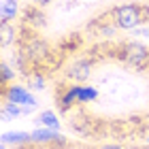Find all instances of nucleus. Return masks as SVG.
<instances>
[{
	"label": "nucleus",
	"mask_w": 149,
	"mask_h": 149,
	"mask_svg": "<svg viewBox=\"0 0 149 149\" xmlns=\"http://www.w3.org/2000/svg\"><path fill=\"white\" fill-rule=\"evenodd\" d=\"M109 19L115 24L117 30L124 32H132L141 28V24H145V13H143V4L139 2H124L117 4L109 11Z\"/></svg>",
	"instance_id": "1"
},
{
	"label": "nucleus",
	"mask_w": 149,
	"mask_h": 149,
	"mask_svg": "<svg viewBox=\"0 0 149 149\" xmlns=\"http://www.w3.org/2000/svg\"><path fill=\"white\" fill-rule=\"evenodd\" d=\"M19 49H22V53L26 56V60H28V64L32 66V68H38L40 70V68H45V66H49L51 47H49V43H47L45 38L36 36L34 32L22 36Z\"/></svg>",
	"instance_id": "2"
},
{
	"label": "nucleus",
	"mask_w": 149,
	"mask_h": 149,
	"mask_svg": "<svg viewBox=\"0 0 149 149\" xmlns=\"http://www.w3.org/2000/svg\"><path fill=\"white\" fill-rule=\"evenodd\" d=\"M115 58L134 70L149 68V49L136 40H124L115 47Z\"/></svg>",
	"instance_id": "3"
},
{
	"label": "nucleus",
	"mask_w": 149,
	"mask_h": 149,
	"mask_svg": "<svg viewBox=\"0 0 149 149\" xmlns=\"http://www.w3.org/2000/svg\"><path fill=\"white\" fill-rule=\"evenodd\" d=\"M94 70V60L92 58H77L64 68V77L72 83H85L92 77Z\"/></svg>",
	"instance_id": "4"
},
{
	"label": "nucleus",
	"mask_w": 149,
	"mask_h": 149,
	"mask_svg": "<svg viewBox=\"0 0 149 149\" xmlns=\"http://www.w3.org/2000/svg\"><path fill=\"white\" fill-rule=\"evenodd\" d=\"M2 98L4 100H11L19 107H38L36 98L32 96V90L28 85H22V83H11L2 90Z\"/></svg>",
	"instance_id": "5"
},
{
	"label": "nucleus",
	"mask_w": 149,
	"mask_h": 149,
	"mask_svg": "<svg viewBox=\"0 0 149 149\" xmlns=\"http://www.w3.org/2000/svg\"><path fill=\"white\" fill-rule=\"evenodd\" d=\"M30 134H32V145H56L66 141L60 130H51V128H34Z\"/></svg>",
	"instance_id": "6"
},
{
	"label": "nucleus",
	"mask_w": 149,
	"mask_h": 149,
	"mask_svg": "<svg viewBox=\"0 0 149 149\" xmlns=\"http://www.w3.org/2000/svg\"><path fill=\"white\" fill-rule=\"evenodd\" d=\"M22 19H24L26 28H32V32L47 26V15H45V11L38 9V6H28V9L24 11V17Z\"/></svg>",
	"instance_id": "7"
},
{
	"label": "nucleus",
	"mask_w": 149,
	"mask_h": 149,
	"mask_svg": "<svg viewBox=\"0 0 149 149\" xmlns=\"http://www.w3.org/2000/svg\"><path fill=\"white\" fill-rule=\"evenodd\" d=\"M72 92H74V98H77V104H90V102H96L100 92L96 90V87L92 85H85V83H74L70 85Z\"/></svg>",
	"instance_id": "8"
},
{
	"label": "nucleus",
	"mask_w": 149,
	"mask_h": 149,
	"mask_svg": "<svg viewBox=\"0 0 149 149\" xmlns=\"http://www.w3.org/2000/svg\"><path fill=\"white\" fill-rule=\"evenodd\" d=\"M0 141L4 145H13V147H30L32 145V134L22 132V130H11V132H2Z\"/></svg>",
	"instance_id": "9"
},
{
	"label": "nucleus",
	"mask_w": 149,
	"mask_h": 149,
	"mask_svg": "<svg viewBox=\"0 0 149 149\" xmlns=\"http://www.w3.org/2000/svg\"><path fill=\"white\" fill-rule=\"evenodd\" d=\"M34 124H36V128H51V130H60V128H62V124H60V117H58V115L53 113L51 109L40 111V115L34 119Z\"/></svg>",
	"instance_id": "10"
},
{
	"label": "nucleus",
	"mask_w": 149,
	"mask_h": 149,
	"mask_svg": "<svg viewBox=\"0 0 149 149\" xmlns=\"http://www.w3.org/2000/svg\"><path fill=\"white\" fill-rule=\"evenodd\" d=\"M17 117H24V107H19L11 100L2 98V109H0V119L2 121H15Z\"/></svg>",
	"instance_id": "11"
},
{
	"label": "nucleus",
	"mask_w": 149,
	"mask_h": 149,
	"mask_svg": "<svg viewBox=\"0 0 149 149\" xmlns=\"http://www.w3.org/2000/svg\"><path fill=\"white\" fill-rule=\"evenodd\" d=\"M26 85H28L32 92H43L45 87H47L45 72H43V70H38V68H32L28 74H26Z\"/></svg>",
	"instance_id": "12"
},
{
	"label": "nucleus",
	"mask_w": 149,
	"mask_h": 149,
	"mask_svg": "<svg viewBox=\"0 0 149 149\" xmlns=\"http://www.w3.org/2000/svg\"><path fill=\"white\" fill-rule=\"evenodd\" d=\"M19 15V0H2L0 4V24L11 22Z\"/></svg>",
	"instance_id": "13"
},
{
	"label": "nucleus",
	"mask_w": 149,
	"mask_h": 149,
	"mask_svg": "<svg viewBox=\"0 0 149 149\" xmlns=\"http://www.w3.org/2000/svg\"><path fill=\"white\" fill-rule=\"evenodd\" d=\"M0 40H2V49L11 47L17 40V30H15V26H13L11 22L0 24Z\"/></svg>",
	"instance_id": "14"
},
{
	"label": "nucleus",
	"mask_w": 149,
	"mask_h": 149,
	"mask_svg": "<svg viewBox=\"0 0 149 149\" xmlns=\"http://www.w3.org/2000/svg\"><path fill=\"white\" fill-rule=\"evenodd\" d=\"M17 77V70L13 68V66L6 62V60H2L0 62V79H2V85L6 87V85H11V81Z\"/></svg>",
	"instance_id": "15"
},
{
	"label": "nucleus",
	"mask_w": 149,
	"mask_h": 149,
	"mask_svg": "<svg viewBox=\"0 0 149 149\" xmlns=\"http://www.w3.org/2000/svg\"><path fill=\"white\" fill-rule=\"evenodd\" d=\"M96 30H98V34L104 36V38H113L115 34H117V28H115V24L111 22V19H109V22H104V24H100Z\"/></svg>",
	"instance_id": "16"
},
{
	"label": "nucleus",
	"mask_w": 149,
	"mask_h": 149,
	"mask_svg": "<svg viewBox=\"0 0 149 149\" xmlns=\"http://www.w3.org/2000/svg\"><path fill=\"white\" fill-rule=\"evenodd\" d=\"M132 34L134 36H141V38H149V26H141V28H136V30H132Z\"/></svg>",
	"instance_id": "17"
},
{
	"label": "nucleus",
	"mask_w": 149,
	"mask_h": 149,
	"mask_svg": "<svg viewBox=\"0 0 149 149\" xmlns=\"http://www.w3.org/2000/svg\"><path fill=\"white\" fill-rule=\"evenodd\" d=\"M32 4H36V6H47L49 2H53V0H30Z\"/></svg>",
	"instance_id": "18"
},
{
	"label": "nucleus",
	"mask_w": 149,
	"mask_h": 149,
	"mask_svg": "<svg viewBox=\"0 0 149 149\" xmlns=\"http://www.w3.org/2000/svg\"><path fill=\"white\" fill-rule=\"evenodd\" d=\"M100 149H124L121 145H117V143H107V145H102Z\"/></svg>",
	"instance_id": "19"
},
{
	"label": "nucleus",
	"mask_w": 149,
	"mask_h": 149,
	"mask_svg": "<svg viewBox=\"0 0 149 149\" xmlns=\"http://www.w3.org/2000/svg\"><path fill=\"white\" fill-rule=\"evenodd\" d=\"M143 13H145V24H149V2L143 4Z\"/></svg>",
	"instance_id": "20"
},
{
	"label": "nucleus",
	"mask_w": 149,
	"mask_h": 149,
	"mask_svg": "<svg viewBox=\"0 0 149 149\" xmlns=\"http://www.w3.org/2000/svg\"><path fill=\"white\" fill-rule=\"evenodd\" d=\"M34 109H36V107H24V115H32Z\"/></svg>",
	"instance_id": "21"
},
{
	"label": "nucleus",
	"mask_w": 149,
	"mask_h": 149,
	"mask_svg": "<svg viewBox=\"0 0 149 149\" xmlns=\"http://www.w3.org/2000/svg\"><path fill=\"white\" fill-rule=\"evenodd\" d=\"M30 149H53V145H34V147H30Z\"/></svg>",
	"instance_id": "22"
},
{
	"label": "nucleus",
	"mask_w": 149,
	"mask_h": 149,
	"mask_svg": "<svg viewBox=\"0 0 149 149\" xmlns=\"http://www.w3.org/2000/svg\"><path fill=\"white\" fill-rule=\"evenodd\" d=\"M0 149H9V145H4V143H2V145H0Z\"/></svg>",
	"instance_id": "23"
},
{
	"label": "nucleus",
	"mask_w": 149,
	"mask_h": 149,
	"mask_svg": "<svg viewBox=\"0 0 149 149\" xmlns=\"http://www.w3.org/2000/svg\"><path fill=\"white\" fill-rule=\"evenodd\" d=\"M147 143H149V136H147Z\"/></svg>",
	"instance_id": "24"
}]
</instances>
